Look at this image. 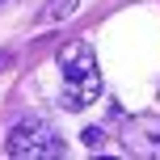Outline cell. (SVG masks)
I'll use <instances>...</instances> for the list:
<instances>
[{"instance_id": "7a4b0ae2", "label": "cell", "mask_w": 160, "mask_h": 160, "mask_svg": "<svg viewBox=\"0 0 160 160\" xmlns=\"http://www.w3.org/2000/svg\"><path fill=\"white\" fill-rule=\"evenodd\" d=\"M4 148H8V156H17V160L63 156V139L55 135V127H51L47 118H25V122H17V127L8 131Z\"/></svg>"}, {"instance_id": "3957f363", "label": "cell", "mask_w": 160, "mask_h": 160, "mask_svg": "<svg viewBox=\"0 0 160 160\" xmlns=\"http://www.w3.org/2000/svg\"><path fill=\"white\" fill-rule=\"evenodd\" d=\"M76 4H80V0H51V4L42 8L38 21H63V17H72V13H76Z\"/></svg>"}, {"instance_id": "277c9868", "label": "cell", "mask_w": 160, "mask_h": 160, "mask_svg": "<svg viewBox=\"0 0 160 160\" xmlns=\"http://www.w3.org/2000/svg\"><path fill=\"white\" fill-rule=\"evenodd\" d=\"M80 139H84V148H93V152H101V148H105V131H97V127H84V135H80Z\"/></svg>"}, {"instance_id": "6da1fadb", "label": "cell", "mask_w": 160, "mask_h": 160, "mask_svg": "<svg viewBox=\"0 0 160 160\" xmlns=\"http://www.w3.org/2000/svg\"><path fill=\"white\" fill-rule=\"evenodd\" d=\"M59 72H63V105L68 110H84L101 97V72H97V55L84 38H72L59 47Z\"/></svg>"}]
</instances>
